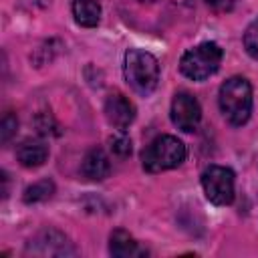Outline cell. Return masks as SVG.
<instances>
[{
  "mask_svg": "<svg viewBox=\"0 0 258 258\" xmlns=\"http://www.w3.org/2000/svg\"><path fill=\"white\" fill-rule=\"evenodd\" d=\"M222 62V48L216 42H202L196 48L183 52L179 60V71L191 81H206L212 77Z\"/></svg>",
  "mask_w": 258,
  "mask_h": 258,
  "instance_id": "obj_4",
  "label": "cell"
},
{
  "mask_svg": "<svg viewBox=\"0 0 258 258\" xmlns=\"http://www.w3.org/2000/svg\"><path fill=\"white\" fill-rule=\"evenodd\" d=\"M123 75H125L127 85L135 93L147 97L155 91V87L159 83L157 58L147 50L129 48L125 52V60H123Z\"/></svg>",
  "mask_w": 258,
  "mask_h": 258,
  "instance_id": "obj_1",
  "label": "cell"
},
{
  "mask_svg": "<svg viewBox=\"0 0 258 258\" xmlns=\"http://www.w3.org/2000/svg\"><path fill=\"white\" fill-rule=\"evenodd\" d=\"M52 194H54V183L50 179H42V181H36L24 189V202L26 204H40V202H46Z\"/></svg>",
  "mask_w": 258,
  "mask_h": 258,
  "instance_id": "obj_13",
  "label": "cell"
},
{
  "mask_svg": "<svg viewBox=\"0 0 258 258\" xmlns=\"http://www.w3.org/2000/svg\"><path fill=\"white\" fill-rule=\"evenodd\" d=\"M73 16L79 26H97L101 20V0H73Z\"/></svg>",
  "mask_w": 258,
  "mask_h": 258,
  "instance_id": "obj_12",
  "label": "cell"
},
{
  "mask_svg": "<svg viewBox=\"0 0 258 258\" xmlns=\"http://www.w3.org/2000/svg\"><path fill=\"white\" fill-rule=\"evenodd\" d=\"M206 4L216 12H230L238 4V0H206Z\"/></svg>",
  "mask_w": 258,
  "mask_h": 258,
  "instance_id": "obj_18",
  "label": "cell"
},
{
  "mask_svg": "<svg viewBox=\"0 0 258 258\" xmlns=\"http://www.w3.org/2000/svg\"><path fill=\"white\" fill-rule=\"evenodd\" d=\"M244 48L252 58L258 60V18L244 32Z\"/></svg>",
  "mask_w": 258,
  "mask_h": 258,
  "instance_id": "obj_14",
  "label": "cell"
},
{
  "mask_svg": "<svg viewBox=\"0 0 258 258\" xmlns=\"http://www.w3.org/2000/svg\"><path fill=\"white\" fill-rule=\"evenodd\" d=\"M16 157L24 167H40L48 157V145L42 139H24L16 149Z\"/></svg>",
  "mask_w": 258,
  "mask_h": 258,
  "instance_id": "obj_11",
  "label": "cell"
},
{
  "mask_svg": "<svg viewBox=\"0 0 258 258\" xmlns=\"http://www.w3.org/2000/svg\"><path fill=\"white\" fill-rule=\"evenodd\" d=\"M28 252L40 254V256H62V254H75V248L69 246L67 238L56 230H44L34 240L28 242Z\"/></svg>",
  "mask_w": 258,
  "mask_h": 258,
  "instance_id": "obj_8",
  "label": "cell"
},
{
  "mask_svg": "<svg viewBox=\"0 0 258 258\" xmlns=\"http://www.w3.org/2000/svg\"><path fill=\"white\" fill-rule=\"evenodd\" d=\"M202 119V109H200V103L194 95L189 93H177L171 101V121L177 129L189 133L198 127Z\"/></svg>",
  "mask_w": 258,
  "mask_h": 258,
  "instance_id": "obj_6",
  "label": "cell"
},
{
  "mask_svg": "<svg viewBox=\"0 0 258 258\" xmlns=\"http://www.w3.org/2000/svg\"><path fill=\"white\" fill-rule=\"evenodd\" d=\"M218 101L230 125H244L252 113V87L244 77H230L222 83Z\"/></svg>",
  "mask_w": 258,
  "mask_h": 258,
  "instance_id": "obj_2",
  "label": "cell"
},
{
  "mask_svg": "<svg viewBox=\"0 0 258 258\" xmlns=\"http://www.w3.org/2000/svg\"><path fill=\"white\" fill-rule=\"evenodd\" d=\"M109 145H111V151L117 155V157H127L131 153V139L127 135H115L109 139Z\"/></svg>",
  "mask_w": 258,
  "mask_h": 258,
  "instance_id": "obj_16",
  "label": "cell"
},
{
  "mask_svg": "<svg viewBox=\"0 0 258 258\" xmlns=\"http://www.w3.org/2000/svg\"><path fill=\"white\" fill-rule=\"evenodd\" d=\"M111 171V163H109V157L105 155L103 149L95 147L91 149L85 157H83V163H81V175L89 181H101L109 175Z\"/></svg>",
  "mask_w": 258,
  "mask_h": 258,
  "instance_id": "obj_9",
  "label": "cell"
},
{
  "mask_svg": "<svg viewBox=\"0 0 258 258\" xmlns=\"http://www.w3.org/2000/svg\"><path fill=\"white\" fill-rule=\"evenodd\" d=\"M105 117H107L109 125H113L119 131H125L135 119V107L125 95L111 93L105 99Z\"/></svg>",
  "mask_w": 258,
  "mask_h": 258,
  "instance_id": "obj_7",
  "label": "cell"
},
{
  "mask_svg": "<svg viewBox=\"0 0 258 258\" xmlns=\"http://www.w3.org/2000/svg\"><path fill=\"white\" fill-rule=\"evenodd\" d=\"M202 187L206 198L216 206H228L234 200V173L222 165H210L202 173Z\"/></svg>",
  "mask_w": 258,
  "mask_h": 258,
  "instance_id": "obj_5",
  "label": "cell"
},
{
  "mask_svg": "<svg viewBox=\"0 0 258 258\" xmlns=\"http://www.w3.org/2000/svg\"><path fill=\"white\" fill-rule=\"evenodd\" d=\"M34 123H36L38 133H42V135H56L58 133V125L54 123V119L48 113H38Z\"/></svg>",
  "mask_w": 258,
  "mask_h": 258,
  "instance_id": "obj_17",
  "label": "cell"
},
{
  "mask_svg": "<svg viewBox=\"0 0 258 258\" xmlns=\"http://www.w3.org/2000/svg\"><path fill=\"white\" fill-rule=\"evenodd\" d=\"M16 127H18V119L12 115V113H6L0 121V141L2 143H8L10 137L16 133Z\"/></svg>",
  "mask_w": 258,
  "mask_h": 258,
  "instance_id": "obj_15",
  "label": "cell"
},
{
  "mask_svg": "<svg viewBox=\"0 0 258 258\" xmlns=\"http://www.w3.org/2000/svg\"><path fill=\"white\" fill-rule=\"evenodd\" d=\"M50 0H18V4L26 10H36V8H44Z\"/></svg>",
  "mask_w": 258,
  "mask_h": 258,
  "instance_id": "obj_19",
  "label": "cell"
},
{
  "mask_svg": "<svg viewBox=\"0 0 258 258\" xmlns=\"http://www.w3.org/2000/svg\"><path fill=\"white\" fill-rule=\"evenodd\" d=\"M109 252L115 258H139L145 256L147 250L139 246V242L125 230H115L109 238Z\"/></svg>",
  "mask_w": 258,
  "mask_h": 258,
  "instance_id": "obj_10",
  "label": "cell"
},
{
  "mask_svg": "<svg viewBox=\"0 0 258 258\" xmlns=\"http://www.w3.org/2000/svg\"><path fill=\"white\" fill-rule=\"evenodd\" d=\"M183 159H185V145L173 135L155 137L141 153L143 169L149 173L173 169V167L181 165Z\"/></svg>",
  "mask_w": 258,
  "mask_h": 258,
  "instance_id": "obj_3",
  "label": "cell"
}]
</instances>
